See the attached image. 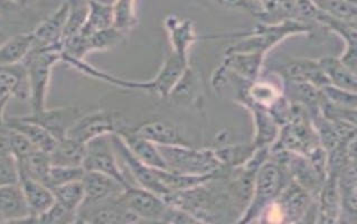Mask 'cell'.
Segmentation results:
<instances>
[{
    "label": "cell",
    "instance_id": "cell-1",
    "mask_svg": "<svg viewBox=\"0 0 357 224\" xmlns=\"http://www.w3.org/2000/svg\"><path fill=\"white\" fill-rule=\"evenodd\" d=\"M62 61V51L55 47L34 46L23 61L29 84V101L31 112L46 108L52 70Z\"/></svg>",
    "mask_w": 357,
    "mask_h": 224
},
{
    "label": "cell",
    "instance_id": "cell-2",
    "mask_svg": "<svg viewBox=\"0 0 357 224\" xmlns=\"http://www.w3.org/2000/svg\"><path fill=\"white\" fill-rule=\"evenodd\" d=\"M168 170L188 175H207L218 166L211 151H194L188 146H158Z\"/></svg>",
    "mask_w": 357,
    "mask_h": 224
},
{
    "label": "cell",
    "instance_id": "cell-3",
    "mask_svg": "<svg viewBox=\"0 0 357 224\" xmlns=\"http://www.w3.org/2000/svg\"><path fill=\"white\" fill-rule=\"evenodd\" d=\"M82 166L88 172H99L110 176L126 188L130 185L116 163L111 135L97 137L85 144Z\"/></svg>",
    "mask_w": 357,
    "mask_h": 224
},
{
    "label": "cell",
    "instance_id": "cell-4",
    "mask_svg": "<svg viewBox=\"0 0 357 224\" xmlns=\"http://www.w3.org/2000/svg\"><path fill=\"white\" fill-rule=\"evenodd\" d=\"M118 200L142 221L162 222L168 207L162 196L144 188H133L131 185L122 191Z\"/></svg>",
    "mask_w": 357,
    "mask_h": 224
},
{
    "label": "cell",
    "instance_id": "cell-5",
    "mask_svg": "<svg viewBox=\"0 0 357 224\" xmlns=\"http://www.w3.org/2000/svg\"><path fill=\"white\" fill-rule=\"evenodd\" d=\"M120 128L118 118L114 114L105 110L93 111L79 116L68 129L66 136L85 145L97 137L116 133Z\"/></svg>",
    "mask_w": 357,
    "mask_h": 224
},
{
    "label": "cell",
    "instance_id": "cell-6",
    "mask_svg": "<svg viewBox=\"0 0 357 224\" xmlns=\"http://www.w3.org/2000/svg\"><path fill=\"white\" fill-rule=\"evenodd\" d=\"M112 144H114V151L119 153L123 162L127 165V167L130 170L133 177L137 182L142 185V188L146 190L151 191L153 193L162 196L167 195V188H165L162 181L159 179L156 168L148 166L145 163L142 162L139 158H137L130 149L126 145L125 142L120 138L118 133H112Z\"/></svg>",
    "mask_w": 357,
    "mask_h": 224
},
{
    "label": "cell",
    "instance_id": "cell-7",
    "mask_svg": "<svg viewBox=\"0 0 357 224\" xmlns=\"http://www.w3.org/2000/svg\"><path fill=\"white\" fill-rule=\"evenodd\" d=\"M79 116L81 114L77 108L57 107V108L43 109V110L22 117L45 128L55 140H60L66 136L68 129Z\"/></svg>",
    "mask_w": 357,
    "mask_h": 224
},
{
    "label": "cell",
    "instance_id": "cell-8",
    "mask_svg": "<svg viewBox=\"0 0 357 224\" xmlns=\"http://www.w3.org/2000/svg\"><path fill=\"white\" fill-rule=\"evenodd\" d=\"M71 5L63 3L51 16L43 20L34 31V46L38 47H55L62 51V38Z\"/></svg>",
    "mask_w": 357,
    "mask_h": 224
},
{
    "label": "cell",
    "instance_id": "cell-9",
    "mask_svg": "<svg viewBox=\"0 0 357 224\" xmlns=\"http://www.w3.org/2000/svg\"><path fill=\"white\" fill-rule=\"evenodd\" d=\"M82 183L84 200L81 207L98 204L107 200L114 199L126 188V186L120 184L116 179L99 172L85 170Z\"/></svg>",
    "mask_w": 357,
    "mask_h": 224
},
{
    "label": "cell",
    "instance_id": "cell-10",
    "mask_svg": "<svg viewBox=\"0 0 357 224\" xmlns=\"http://www.w3.org/2000/svg\"><path fill=\"white\" fill-rule=\"evenodd\" d=\"M0 218L3 223L34 221L20 183L0 186Z\"/></svg>",
    "mask_w": 357,
    "mask_h": 224
},
{
    "label": "cell",
    "instance_id": "cell-11",
    "mask_svg": "<svg viewBox=\"0 0 357 224\" xmlns=\"http://www.w3.org/2000/svg\"><path fill=\"white\" fill-rule=\"evenodd\" d=\"M116 133L119 135L131 153L139 158L142 162L147 164L153 168L158 170H168L167 164L165 162L162 153L159 151L158 146L155 145L149 140H145L136 133L135 129L128 128H120Z\"/></svg>",
    "mask_w": 357,
    "mask_h": 224
},
{
    "label": "cell",
    "instance_id": "cell-12",
    "mask_svg": "<svg viewBox=\"0 0 357 224\" xmlns=\"http://www.w3.org/2000/svg\"><path fill=\"white\" fill-rule=\"evenodd\" d=\"M0 94L26 101L29 100V84L24 63L0 66Z\"/></svg>",
    "mask_w": 357,
    "mask_h": 224
},
{
    "label": "cell",
    "instance_id": "cell-13",
    "mask_svg": "<svg viewBox=\"0 0 357 224\" xmlns=\"http://www.w3.org/2000/svg\"><path fill=\"white\" fill-rule=\"evenodd\" d=\"M20 185L23 190L24 196L29 205L31 216L36 222L37 216L45 212L55 202L53 191L36 179L29 176H20Z\"/></svg>",
    "mask_w": 357,
    "mask_h": 224
},
{
    "label": "cell",
    "instance_id": "cell-14",
    "mask_svg": "<svg viewBox=\"0 0 357 224\" xmlns=\"http://www.w3.org/2000/svg\"><path fill=\"white\" fill-rule=\"evenodd\" d=\"M7 128L18 131L40 151L51 153L56 145L57 140L49 131L35 122L29 121L23 117L6 118Z\"/></svg>",
    "mask_w": 357,
    "mask_h": 224
},
{
    "label": "cell",
    "instance_id": "cell-15",
    "mask_svg": "<svg viewBox=\"0 0 357 224\" xmlns=\"http://www.w3.org/2000/svg\"><path fill=\"white\" fill-rule=\"evenodd\" d=\"M135 130L157 146H188V142L183 138L178 129L169 122H146Z\"/></svg>",
    "mask_w": 357,
    "mask_h": 224
},
{
    "label": "cell",
    "instance_id": "cell-16",
    "mask_svg": "<svg viewBox=\"0 0 357 224\" xmlns=\"http://www.w3.org/2000/svg\"><path fill=\"white\" fill-rule=\"evenodd\" d=\"M86 17L79 33L83 35L93 34L96 31L112 27L114 24V5H107L101 0H85Z\"/></svg>",
    "mask_w": 357,
    "mask_h": 224
},
{
    "label": "cell",
    "instance_id": "cell-17",
    "mask_svg": "<svg viewBox=\"0 0 357 224\" xmlns=\"http://www.w3.org/2000/svg\"><path fill=\"white\" fill-rule=\"evenodd\" d=\"M33 33L15 35L0 44V66H13L23 62L34 47Z\"/></svg>",
    "mask_w": 357,
    "mask_h": 224
},
{
    "label": "cell",
    "instance_id": "cell-18",
    "mask_svg": "<svg viewBox=\"0 0 357 224\" xmlns=\"http://www.w3.org/2000/svg\"><path fill=\"white\" fill-rule=\"evenodd\" d=\"M85 145L66 136L57 140L56 145L50 153L52 165L57 166H82Z\"/></svg>",
    "mask_w": 357,
    "mask_h": 224
},
{
    "label": "cell",
    "instance_id": "cell-19",
    "mask_svg": "<svg viewBox=\"0 0 357 224\" xmlns=\"http://www.w3.org/2000/svg\"><path fill=\"white\" fill-rule=\"evenodd\" d=\"M166 27L169 31L174 53L188 60V50L195 40L193 26L190 20H181L174 16L166 20Z\"/></svg>",
    "mask_w": 357,
    "mask_h": 224
},
{
    "label": "cell",
    "instance_id": "cell-20",
    "mask_svg": "<svg viewBox=\"0 0 357 224\" xmlns=\"http://www.w3.org/2000/svg\"><path fill=\"white\" fill-rule=\"evenodd\" d=\"M17 166L20 176H29L46 185L52 166L50 154L35 149L24 160L18 162Z\"/></svg>",
    "mask_w": 357,
    "mask_h": 224
},
{
    "label": "cell",
    "instance_id": "cell-21",
    "mask_svg": "<svg viewBox=\"0 0 357 224\" xmlns=\"http://www.w3.org/2000/svg\"><path fill=\"white\" fill-rule=\"evenodd\" d=\"M281 174L273 165H266L259 174L258 195L255 207H262L264 202L273 199L280 188Z\"/></svg>",
    "mask_w": 357,
    "mask_h": 224
},
{
    "label": "cell",
    "instance_id": "cell-22",
    "mask_svg": "<svg viewBox=\"0 0 357 224\" xmlns=\"http://www.w3.org/2000/svg\"><path fill=\"white\" fill-rule=\"evenodd\" d=\"M55 196V201L77 214L79 207L84 200V188L82 181L66 183L56 188H52Z\"/></svg>",
    "mask_w": 357,
    "mask_h": 224
},
{
    "label": "cell",
    "instance_id": "cell-23",
    "mask_svg": "<svg viewBox=\"0 0 357 224\" xmlns=\"http://www.w3.org/2000/svg\"><path fill=\"white\" fill-rule=\"evenodd\" d=\"M85 170L83 166H57L52 165L46 185L50 188H56L66 183L82 181Z\"/></svg>",
    "mask_w": 357,
    "mask_h": 224
},
{
    "label": "cell",
    "instance_id": "cell-24",
    "mask_svg": "<svg viewBox=\"0 0 357 224\" xmlns=\"http://www.w3.org/2000/svg\"><path fill=\"white\" fill-rule=\"evenodd\" d=\"M114 14L116 29L121 31L132 29L136 24L135 0H116L114 5Z\"/></svg>",
    "mask_w": 357,
    "mask_h": 224
},
{
    "label": "cell",
    "instance_id": "cell-25",
    "mask_svg": "<svg viewBox=\"0 0 357 224\" xmlns=\"http://www.w3.org/2000/svg\"><path fill=\"white\" fill-rule=\"evenodd\" d=\"M7 138H8L9 151L14 157L16 162H22L26 157L31 155L35 149H37L24 135L18 131L9 129L7 130Z\"/></svg>",
    "mask_w": 357,
    "mask_h": 224
},
{
    "label": "cell",
    "instance_id": "cell-26",
    "mask_svg": "<svg viewBox=\"0 0 357 224\" xmlns=\"http://www.w3.org/2000/svg\"><path fill=\"white\" fill-rule=\"evenodd\" d=\"M36 222L60 224L75 223L77 222V214L68 211V209L55 201L53 205L49 207L45 212L42 213L40 216H37Z\"/></svg>",
    "mask_w": 357,
    "mask_h": 224
},
{
    "label": "cell",
    "instance_id": "cell-27",
    "mask_svg": "<svg viewBox=\"0 0 357 224\" xmlns=\"http://www.w3.org/2000/svg\"><path fill=\"white\" fill-rule=\"evenodd\" d=\"M20 182L17 163L12 155L0 156V186Z\"/></svg>",
    "mask_w": 357,
    "mask_h": 224
},
{
    "label": "cell",
    "instance_id": "cell-28",
    "mask_svg": "<svg viewBox=\"0 0 357 224\" xmlns=\"http://www.w3.org/2000/svg\"><path fill=\"white\" fill-rule=\"evenodd\" d=\"M7 155H10V151H9L6 131V133H0V156H7Z\"/></svg>",
    "mask_w": 357,
    "mask_h": 224
},
{
    "label": "cell",
    "instance_id": "cell-29",
    "mask_svg": "<svg viewBox=\"0 0 357 224\" xmlns=\"http://www.w3.org/2000/svg\"><path fill=\"white\" fill-rule=\"evenodd\" d=\"M17 5L18 3H14L12 0H0V15L13 12Z\"/></svg>",
    "mask_w": 357,
    "mask_h": 224
},
{
    "label": "cell",
    "instance_id": "cell-30",
    "mask_svg": "<svg viewBox=\"0 0 357 224\" xmlns=\"http://www.w3.org/2000/svg\"><path fill=\"white\" fill-rule=\"evenodd\" d=\"M8 130L5 118V109H0V133H6Z\"/></svg>",
    "mask_w": 357,
    "mask_h": 224
},
{
    "label": "cell",
    "instance_id": "cell-31",
    "mask_svg": "<svg viewBox=\"0 0 357 224\" xmlns=\"http://www.w3.org/2000/svg\"><path fill=\"white\" fill-rule=\"evenodd\" d=\"M10 98L5 97L3 94H0V109H6L7 103H9Z\"/></svg>",
    "mask_w": 357,
    "mask_h": 224
},
{
    "label": "cell",
    "instance_id": "cell-32",
    "mask_svg": "<svg viewBox=\"0 0 357 224\" xmlns=\"http://www.w3.org/2000/svg\"><path fill=\"white\" fill-rule=\"evenodd\" d=\"M12 1H14V3H20V1H24V0H12Z\"/></svg>",
    "mask_w": 357,
    "mask_h": 224
},
{
    "label": "cell",
    "instance_id": "cell-33",
    "mask_svg": "<svg viewBox=\"0 0 357 224\" xmlns=\"http://www.w3.org/2000/svg\"><path fill=\"white\" fill-rule=\"evenodd\" d=\"M3 36V31H0V38Z\"/></svg>",
    "mask_w": 357,
    "mask_h": 224
}]
</instances>
